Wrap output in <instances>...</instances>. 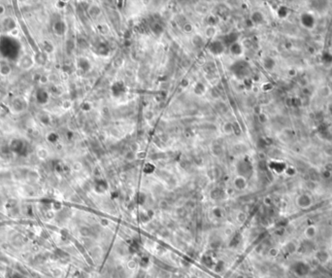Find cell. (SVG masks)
Returning a JSON list of instances; mask_svg holds the SVG:
<instances>
[{
  "label": "cell",
  "mask_w": 332,
  "mask_h": 278,
  "mask_svg": "<svg viewBox=\"0 0 332 278\" xmlns=\"http://www.w3.org/2000/svg\"><path fill=\"white\" fill-rule=\"evenodd\" d=\"M47 151H46L45 149H40L39 151H38V153H37V156H38V158L39 159H45V158H47Z\"/></svg>",
  "instance_id": "obj_13"
},
{
  "label": "cell",
  "mask_w": 332,
  "mask_h": 278,
  "mask_svg": "<svg viewBox=\"0 0 332 278\" xmlns=\"http://www.w3.org/2000/svg\"><path fill=\"white\" fill-rule=\"evenodd\" d=\"M65 29H66V26H65V25H64V22H63L58 21V22H55V25H54V30L55 31L56 34H58V35H62V34H64Z\"/></svg>",
  "instance_id": "obj_4"
},
{
  "label": "cell",
  "mask_w": 332,
  "mask_h": 278,
  "mask_svg": "<svg viewBox=\"0 0 332 278\" xmlns=\"http://www.w3.org/2000/svg\"><path fill=\"white\" fill-rule=\"evenodd\" d=\"M99 51H100V53L104 55V53H107L108 49H106V45L102 44V45H100V50H99Z\"/></svg>",
  "instance_id": "obj_16"
},
{
  "label": "cell",
  "mask_w": 332,
  "mask_h": 278,
  "mask_svg": "<svg viewBox=\"0 0 332 278\" xmlns=\"http://www.w3.org/2000/svg\"><path fill=\"white\" fill-rule=\"evenodd\" d=\"M50 117L48 116V115H41L40 116V122H41L42 123H44V125H48V123H50Z\"/></svg>",
  "instance_id": "obj_12"
},
{
  "label": "cell",
  "mask_w": 332,
  "mask_h": 278,
  "mask_svg": "<svg viewBox=\"0 0 332 278\" xmlns=\"http://www.w3.org/2000/svg\"><path fill=\"white\" fill-rule=\"evenodd\" d=\"M10 33H11L12 36H17V35L19 34V30L17 29V28H14L13 30H11V31H10Z\"/></svg>",
  "instance_id": "obj_18"
},
{
  "label": "cell",
  "mask_w": 332,
  "mask_h": 278,
  "mask_svg": "<svg viewBox=\"0 0 332 278\" xmlns=\"http://www.w3.org/2000/svg\"><path fill=\"white\" fill-rule=\"evenodd\" d=\"M1 95H2V92H1V90H0V97H1Z\"/></svg>",
  "instance_id": "obj_22"
},
{
  "label": "cell",
  "mask_w": 332,
  "mask_h": 278,
  "mask_svg": "<svg viewBox=\"0 0 332 278\" xmlns=\"http://www.w3.org/2000/svg\"><path fill=\"white\" fill-rule=\"evenodd\" d=\"M205 90V87L202 85V84H197L196 88H195V92L198 93V95H201V93H203Z\"/></svg>",
  "instance_id": "obj_14"
},
{
  "label": "cell",
  "mask_w": 332,
  "mask_h": 278,
  "mask_svg": "<svg viewBox=\"0 0 332 278\" xmlns=\"http://www.w3.org/2000/svg\"><path fill=\"white\" fill-rule=\"evenodd\" d=\"M44 47H45V51L47 53H51L52 51V49H54L52 48V46L51 45V43H49V42H45Z\"/></svg>",
  "instance_id": "obj_15"
},
{
  "label": "cell",
  "mask_w": 332,
  "mask_h": 278,
  "mask_svg": "<svg viewBox=\"0 0 332 278\" xmlns=\"http://www.w3.org/2000/svg\"><path fill=\"white\" fill-rule=\"evenodd\" d=\"M10 72H11V67L7 64L2 65L1 68H0V75L2 76H7L10 74Z\"/></svg>",
  "instance_id": "obj_8"
},
{
  "label": "cell",
  "mask_w": 332,
  "mask_h": 278,
  "mask_svg": "<svg viewBox=\"0 0 332 278\" xmlns=\"http://www.w3.org/2000/svg\"><path fill=\"white\" fill-rule=\"evenodd\" d=\"M47 81H48V78H47V77L42 75L41 79H40V83H42V84H46V82H47Z\"/></svg>",
  "instance_id": "obj_19"
},
{
  "label": "cell",
  "mask_w": 332,
  "mask_h": 278,
  "mask_svg": "<svg viewBox=\"0 0 332 278\" xmlns=\"http://www.w3.org/2000/svg\"><path fill=\"white\" fill-rule=\"evenodd\" d=\"M47 139H48V141H49V142H51V143H55V142L58 140V135L56 134L55 132H51V133H50V134L48 135Z\"/></svg>",
  "instance_id": "obj_10"
},
{
  "label": "cell",
  "mask_w": 332,
  "mask_h": 278,
  "mask_svg": "<svg viewBox=\"0 0 332 278\" xmlns=\"http://www.w3.org/2000/svg\"><path fill=\"white\" fill-rule=\"evenodd\" d=\"M230 51L231 53H233V55H241L242 53V47L240 44H238V43H234V44L230 45Z\"/></svg>",
  "instance_id": "obj_7"
},
{
  "label": "cell",
  "mask_w": 332,
  "mask_h": 278,
  "mask_svg": "<svg viewBox=\"0 0 332 278\" xmlns=\"http://www.w3.org/2000/svg\"><path fill=\"white\" fill-rule=\"evenodd\" d=\"M152 31L155 32V34L157 35H159L160 33L163 31V28H162V26L160 25H158V23H155L154 25H152Z\"/></svg>",
  "instance_id": "obj_11"
},
{
  "label": "cell",
  "mask_w": 332,
  "mask_h": 278,
  "mask_svg": "<svg viewBox=\"0 0 332 278\" xmlns=\"http://www.w3.org/2000/svg\"><path fill=\"white\" fill-rule=\"evenodd\" d=\"M78 66H79V68H81L83 70V71H88V70L89 69V67H91V64H89L88 59L82 58H79V60H78Z\"/></svg>",
  "instance_id": "obj_6"
},
{
  "label": "cell",
  "mask_w": 332,
  "mask_h": 278,
  "mask_svg": "<svg viewBox=\"0 0 332 278\" xmlns=\"http://www.w3.org/2000/svg\"><path fill=\"white\" fill-rule=\"evenodd\" d=\"M1 66H2V65H1V63H0V68H1Z\"/></svg>",
  "instance_id": "obj_23"
},
{
  "label": "cell",
  "mask_w": 332,
  "mask_h": 278,
  "mask_svg": "<svg viewBox=\"0 0 332 278\" xmlns=\"http://www.w3.org/2000/svg\"><path fill=\"white\" fill-rule=\"evenodd\" d=\"M56 6H57L58 8H63V7H65V4L66 3L65 2H63V1H58L57 3H56Z\"/></svg>",
  "instance_id": "obj_17"
},
{
  "label": "cell",
  "mask_w": 332,
  "mask_h": 278,
  "mask_svg": "<svg viewBox=\"0 0 332 278\" xmlns=\"http://www.w3.org/2000/svg\"><path fill=\"white\" fill-rule=\"evenodd\" d=\"M236 39H237V35L235 34V33H230L229 35H227L226 37H225V41L226 43H229L230 45L234 44V43H236Z\"/></svg>",
  "instance_id": "obj_9"
},
{
  "label": "cell",
  "mask_w": 332,
  "mask_h": 278,
  "mask_svg": "<svg viewBox=\"0 0 332 278\" xmlns=\"http://www.w3.org/2000/svg\"><path fill=\"white\" fill-rule=\"evenodd\" d=\"M124 85L121 83H116L113 85L112 87V92L115 96H119L121 95V92H124Z\"/></svg>",
  "instance_id": "obj_5"
},
{
  "label": "cell",
  "mask_w": 332,
  "mask_h": 278,
  "mask_svg": "<svg viewBox=\"0 0 332 278\" xmlns=\"http://www.w3.org/2000/svg\"><path fill=\"white\" fill-rule=\"evenodd\" d=\"M70 104H71V103L67 100V101H64L63 102V107H64V108H68V107H70Z\"/></svg>",
  "instance_id": "obj_20"
},
{
  "label": "cell",
  "mask_w": 332,
  "mask_h": 278,
  "mask_svg": "<svg viewBox=\"0 0 332 278\" xmlns=\"http://www.w3.org/2000/svg\"><path fill=\"white\" fill-rule=\"evenodd\" d=\"M3 13H5V7L3 5H0V15H2Z\"/></svg>",
  "instance_id": "obj_21"
},
{
  "label": "cell",
  "mask_w": 332,
  "mask_h": 278,
  "mask_svg": "<svg viewBox=\"0 0 332 278\" xmlns=\"http://www.w3.org/2000/svg\"><path fill=\"white\" fill-rule=\"evenodd\" d=\"M48 98H49V95L46 90H37V92H36V100H37L38 103H40V104H44V103H46L48 101Z\"/></svg>",
  "instance_id": "obj_2"
},
{
  "label": "cell",
  "mask_w": 332,
  "mask_h": 278,
  "mask_svg": "<svg viewBox=\"0 0 332 278\" xmlns=\"http://www.w3.org/2000/svg\"><path fill=\"white\" fill-rule=\"evenodd\" d=\"M209 49H210L211 53H214V55H221V53H222L224 51V45L222 42L217 40V41H214L213 43H211Z\"/></svg>",
  "instance_id": "obj_1"
},
{
  "label": "cell",
  "mask_w": 332,
  "mask_h": 278,
  "mask_svg": "<svg viewBox=\"0 0 332 278\" xmlns=\"http://www.w3.org/2000/svg\"><path fill=\"white\" fill-rule=\"evenodd\" d=\"M24 147V142L19 139H15V140H13L11 145H10V150L14 151V152H17V153H19V152H22Z\"/></svg>",
  "instance_id": "obj_3"
}]
</instances>
